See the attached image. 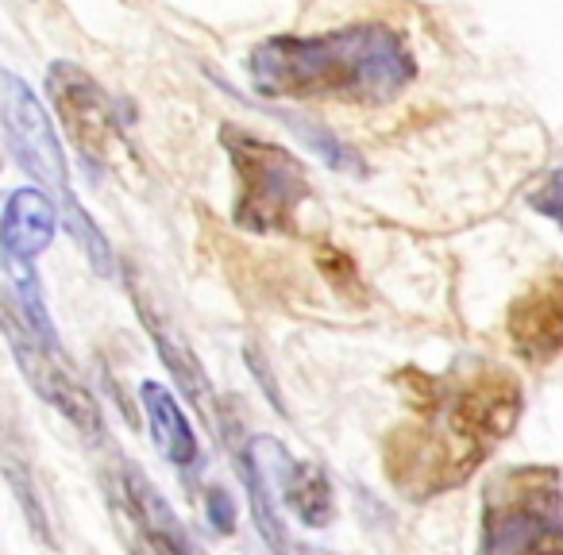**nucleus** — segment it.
<instances>
[{
  "label": "nucleus",
  "instance_id": "nucleus-3",
  "mask_svg": "<svg viewBox=\"0 0 563 555\" xmlns=\"http://www.w3.org/2000/svg\"><path fill=\"white\" fill-rule=\"evenodd\" d=\"M0 120H4V135H9V147H12V155H16V163L24 166L27 178L55 201L58 220H63L66 232H70L74 240H78V247L89 255L97 274L112 278V270H117L112 247L101 227H97V220L89 217L78 197H74L70 170H66V155H63V147H58L55 124H51L40 93H32V86L9 70H0Z\"/></svg>",
  "mask_w": 563,
  "mask_h": 555
},
{
  "label": "nucleus",
  "instance_id": "nucleus-13",
  "mask_svg": "<svg viewBox=\"0 0 563 555\" xmlns=\"http://www.w3.org/2000/svg\"><path fill=\"white\" fill-rule=\"evenodd\" d=\"M220 436H224L228 447H232V459L243 478V490H247L251 517H255V524H258V536L266 540V547H271L274 555H290V536H286V524H282V517H278V506H274V482L263 470V463H258L251 440H243V444L235 440V429H232V421H228V413H224V421H220Z\"/></svg>",
  "mask_w": 563,
  "mask_h": 555
},
{
  "label": "nucleus",
  "instance_id": "nucleus-11",
  "mask_svg": "<svg viewBox=\"0 0 563 555\" xmlns=\"http://www.w3.org/2000/svg\"><path fill=\"white\" fill-rule=\"evenodd\" d=\"M132 298H135V309H140V321L143 329L151 332V340H155V352L158 359L170 367L174 382L181 386V393H186V401L197 409V417H201V424L209 432H220V421H224V409H220L217 393H212V382L209 375L201 370V359L194 355V347L186 344V336H178V329H174L170 321H166L163 313H158L155 306H151L147 298L140 293V286L132 282Z\"/></svg>",
  "mask_w": 563,
  "mask_h": 555
},
{
  "label": "nucleus",
  "instance_id": "nucleus-1",
  "mask_svg": "<svg viewBox=\"0 0 563 555\" xmlns=\"http://www.w3.org/2000/svg\"><path fill=\"white\" fill-rule=\"evenodd\" d=\"M417 417L386 440V475L406 498L424 501L463 486L514 432L521 386L509 370L478 363L448 378L413 375Z\"/></svg>",
  "mask_w": 563,
  "mask_h": 555
},
{
  "label": "nucleus",
  "instance_id": "nucleus-16",
  "mask_svg": "<svg viewBox=\"0 0 563 555\" xmlns=\"http://www.w3.org/2000/svg\"><path fill=\"white\" fill-rule=\"evenodd\" d=\"M286 124L294 127V132L301 135V143H306L313 155H321L324 163L332 166V170H355L360 174L363 170V163H360V155H355L347 143H340L336 135H329L321 124H313V120H301V116H286Z\"/></svg>",
  "mask_w": 563,
  "mask_h": 555
},
{
  "label": "nucleus",
  "instance_id": "nucleus-15",
  "mask_svg": "<svg viewBox=\"0 0 563 555\" xmlns=\"http://www.w3.org/2000/svg\"><path fill=\"white\" fill-rule=\"evenodd\" d=\"M0 470H4V478H9V486L16 490V501L20 509H24L27 524H32V532L40 536V544L55 547V529H51V513L47 506H43V493L40 486H35V475H32V463L24 459V452H20L16 444H0Z\"/></svg>",
  "mask_w": 563,
  "mask_h": 555
},
{
  "label": "nucleus",
  "instance_id": "nucleus-12",
  "mask_svg": "<svg viewBox=\"0 0 563 555\" xmlns=\"http://www.w3.org/2000/svg\"><path fill=\"white\" fill-rule=\"evenodd\" d=\"M58 232V209L40 186L16 189L0 212V255L4 263H32Z\"/></svg>",
  "mask_w": 563,
  "mask_h": 555
},
{
  "label": "nucleus",
  "instance_id": "nucleus-5",
  "mask_svg": "<svg viewBox=\"0 0 563 555\" xmlns=\"http://www.w3.org/2000/svg\"><path fill=\"white\" fill-rule=\"evenodd\" d=\"M220 143L235 170V209L232 220L243 232H290L301 201L309 197V174L286 147L258 140L240 127H224Z\"/></svg>",
  "mask_w": 563,
  "mask_h": 555
},
{
  "label": "nucleus",
  "instance_id": "nucleus-4",
  "mask_svg": "<svg viewBox=\"0 0 563 555\" xmlns=\"http://www.w3.org/2000/svg\"><path fill=\"white\" fill-rule=\"evenodd\" d=\"M478 555H563L560 470L532 463L486 486Z\"/></svg>",
  "mask_w": 563,
  "mask_h": 555
},
{
  "label": "nucleus",
  "instance_id": "nucleus-8",
  "mask_svg": "<svg viewBox=\"0 0 563 555\" xmlns=\"http://www.w3.org/2000/svg\"><path fill=\"white\" fill-rule=\"evenodd\" d=\"M506 332L514 352L529 367H548L563 352V274L548 270L517 293L506 313Z\"/></svg>",
  "mask_w": 563,
  "mask_h": 555
},
{
  "label": "nucleus",
  "instance_id": "nucleus-2",
  "mask_svg": "<svg viewBox=\"0 0 563 555\" xmlns=\"http://www.w3.org/2000/svg\"><path fill=\"white\" fill-rule=\"evenodd\" d=\"M247 78L274 101H355L383 104L406 93L417 63L401 32L355 24L321 35H274L247 55Z\"/></svg>",
  "mask_w": 563,
  "mask_h": 555
},
{
  "label": "nucleus",
  "instance_id": "nucleus-7",
  "mask_svg": "<svg viewBox=\"0 0 563 555\" xmlns=\"http://www.w3.org/2000/svg\"><path fill=\"white\" fill-rule=\"evenodd\" d=\"M47 93H51V104H55L58 120H63L66 132H70L78 155L86 158V170L120 174L128 163H135V151H132V143H128L120 109L78 63L51 66Z\"/></svg>",
  "mask_w": 563,
  "mask_h": 555
},
{
  "label": "nucleus",
  "instance_id": "nucleus-10",
  "mask_svg": "<svg viewBox=\"0 0 563 555\" xmlns=\"http://www.w3.org/2000/svg\"><path fill=\"white\" fill-rule=\"evenodd\" d=\"M117 498L124 506V517L140 532V540L155 555H205V547L194 540V532L178 521L170 501L158 493V486L135 463H120Z\"/></svg>",
  "mask_w": 563,
  "mask_h": 555
},
{
  "label": "nucleus",
  "instance_id": "nucleus-6",
  "mask_svg": "<svg viewBox=\"0 0 563 555\" xmlns=\"http://www.w3.org/2000/svg\"><path fill=\"white\" fill-rule=\"evenodd\" d=\"M0 332L9 340V352H12V359H16L20 375L27 378V386H32L51 409H58L81 436L101 440L104 417H101V406H97L93 390H89L78 378V370L63 359L58 340L47 336V332L24 313V306H20L16 298H9V293H0Z\"/></svg>",
  "mask_w": 563,
  "mask_h": 555
},
{
  "label": "nucleus",
  "instance_id": "nucleus-9",
  "mask_svg": "<svg viewBox=\"0 0 563 555\" xmlns=\"http://www.w3.org/2000/svg\"><path fill=\"white\" fill-rule=\"evenodd\" d=\"M258 463L271 475L274 490L282 493L286 509L298 517L306 529H329L336 517V498H332V482L324 475L321 463L313 459H290L278 440H251Z\"/></svg>",
  "mask_w": 563,
  "mask_h": 555
},
{
  "label": "nucleus",
  "instance_id": "nucleus-18",
  "mask_svg": "<svg viewBox=\"0 0 563 555\" xmlns=\"http://www.w3.org/2000/svg\"><path fill=\"white\" fill-rule=\"evenodd\" d=\"M205 517H209V524L220 532V536H232L235 532V506L220 486H209V490H205Z\"/></svg>",
  "mask_w": 563,
  "mask_h": 555
},
{
  "label": "nucleus",
  "instance_id": "nucleus-17",
  "mask_svg": "<svg viewBox=\"0 0 563 555\" xmlns=\"http://www.w3.org/2000/svg\"><path fill=\"white\" fill-rule=\"evenodd\" d=\"M529 204L540 212V217H548L552 224H560V227H563V170L548 174V178L540 181L537 189H532Z\"/></svg>",
  "mask_w": 563,
  "mask_h": 555
},
{
  "label": "nucleus",
  "instance_id": "nucleus-14",
  "mask_svg": "<svg viewBox=\"0 0 563 555\" xmlns=\"http://www.w3.org/2000/svg\"><path fill=\"white\" fill-rule=\"evenodd\" d=\"M140 406L151 424V436H155L158 452L166 455V463H174L178 470H194L201 452H197V436H194V429H189L181 406L174 401V393L158 382H143Z\"/></svg>",
  "mask_w": 563,
  "mask_h": 555
}]
</instances>
